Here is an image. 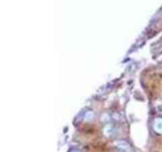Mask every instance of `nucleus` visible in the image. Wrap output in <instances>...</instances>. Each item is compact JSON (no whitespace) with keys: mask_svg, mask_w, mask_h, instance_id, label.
I'll return each mask as SVG.
<instances>
[{"mask_svg":"<svg viewBox=\"0 0 162 152\" xmlns=\"http://www.w3.org/2000/svg\"><path fill=\"white\" fill-rule=\"evenodd\" d=\"M154 129L156 132L162 133V119L157 118L155 120L154 124Z\"/></svg>","mask_w":162,"mask_h":152,"instance_id":"nucleus-2","label":"nucleus"},{"mask_svg":"<svg viewBox=\"0 0 162 152\" xmlns=\"http://www.w3.org/2000/svg\"><path fill=\"white\" fill-rule=\"evenodd\" d=\"M93 112H87L86 113H85V115L84 117V120H85V121H90V120H91L92 119H93Z\"/></svg>","mask_w":162,"mask_h":152,"instance_id":"nucleus-4","label":"nucleus"},{"mask_svg":"<svg viewBox=\"0 0 162 152\" xmlns=\"http://www.w3.org/2000/svg\"><path fill=\"white\" fill-rule=\"evenodd\" d=\"M104 134L106 135L107 136H109L112 133V128L111 125H106L104 129Z\"/></svg>","mask_w":162,"mask_h":152,"instance_id":"nucleus-3","label":"nucleus"},{"mask_svg":"<svg viewBox=\"0 0 162 152\" xmlns=\"http://www.w3.org/2000/svg\"><path fill=\"white\" fill-rule=\"evenodd\" d=\"M70 152H79V151H78V150L74 149V150H72V151H70Z\"/></svg>","mask_w":162,"mask_h":152,"instance_id":"nucleus-5","label":"nucleus"},{"mask_svg":"<svg viewBox=\"0 0 162 152\" xmlns=\"http://www.w3.org/2000/svg\"><path fill=\"white\" fill-rule=\"evenodd\" d=\"M116 146L117 148L123 152H130V146L126 141L119 140L117 141L116 143Z\"/></svg>","mask_w":162,"mask_h":152,"instance_id":"nucleus-1","label":"nucleus"}]
</instances>
